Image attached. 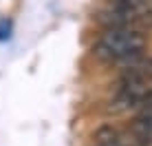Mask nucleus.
I'll list each match as a JSON object with an SVG mask.
<instances>
[{"instance_id":"f257e3e1","label":"nucleus","mask_w":152,"mask_h":146,"mask_svg":"<svg viewBox=\"0 0 152 146\" xmlns=\"http://www.w3.org/2000/svg\"><path fill=\"white\" fill-rule=\"evenodd\" d=\"M148 38L141 29H104L99 33L93 53L106 62H134L143 58Z\"/></svg>"}]
</instances>
